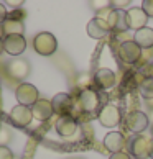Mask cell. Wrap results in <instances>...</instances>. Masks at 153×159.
Instances as JSON below:
<instances>
[{
  "mask_svg": "<svg viewBox=\"0 0 153 159\" xmlns=\"http://www.w3.org/2000/svg\"><path fill=\"white\" fill-rule=\"evenodd\" d=\"M97 120L101 121V125L105 128H114L122 121V113L120 108L115 107V105H104V107L99 110L97 113Z\"/></svg>",
  "mask_w": 153,
  "mask_h": 159,
  "instance_id": "52a82bcc",
  "label": "cell"
},
{
  "mask_svg": "<svg viewBox=\"0 0 153 159\" xmlns=\"http://www.w3.org/2000/svg\"><path fill=\"white\" fill-rule=\"evenodd\" d=\"M142 8H143V11L146 13V16H151L153 18V0H145V2L142 3Z\"/></svg>",
  "mask_w": 153,
  "mask_h": 159,
  "instance_id": "7402d4cb",
  "label": "cell"
},
{
  "mask_svg": "<svg viewBox=\"0 0 153 159\" xmlns=\"http://www.w3.org/2000/svg\"><path fill=\"white\" fill-rule=\"evenodd\" d=\"M107 23L110 26V31H117V33L127 31L128 30V26H127V10L112 8L107 15Z\"/></svg>",
  "mask_w": 153,
  "mask_h": 159,
  "instance_id": "30bf717a",
  "label": "cell"
},
{
  "mask_svg": "<svg viewBox=\"0 0 153 159\" xmlns=\"http://www.w3.org/2000/svg\"><path fill=\"white\" fill-rule=\"evenodd\" d=\"M3 34L8 36V34H23L25 33V25H23V20L20 18H10L7 16V20L3 21Z\"/></svg>",
  "mask_w": 153,
  "mask_h": 159,
  "instance_id": "d6986e66",
  "label": "cell"
},
{
  "mask_svg": "<svg viewBox=\"0 0 153 159\" xmlns=\"http://www.w3.org/2000/svg\"><path fill=\"white\" fill-rule=\"evenodd\" d=\"M109 159H132L130 157V154H128V152H115V154H112V156H110Z\"/></svg>",
  "mask_w": 153,
  "mask_h": 159,
  "instance_id": "d4e9b609",
  "label": "cell"
},
{
  "mask_svg": "<svg viewBox=\"0 0 153 159\" xmlns=\"http://www.w3.org/2000/svg\"><path fill=\"white\" fill-rule=\"evenodd\" d=\"M31 111H33V118H36L40 121H46L55 115L51 100H46V98H40L38 102L31 107Z\"/></svg>",
  "mask_w": 153,
  "mask_h": 159,
  "instance_id": "e0dca14e",
  "label": "cell"
},
{
  "mask_svg": "<svg viewBox=\"0 0 153 159\" xmlns=\"http://www.w3.org/2000/svg\"><path fill=\"white\" fill-rule=\"evenodd\" d=\"M33 120V111L31 107H25V105H15L10 111V121L12 125L17 128H25L31 123Z\"/></svg>",
  "mask_w": 153,
  "mask_h": 159,
  "instance_id": "9c48e42d",
  "label": "cell"
},
{
  "mask_svg": "<svg viewBox=\"0 0 153 159\" xmlns=\"http://www.w3.org/2000/svg\"><path fill=\"white\" fill-rule=\"evenodd\" d=\"M94 84H96V87H99V89H102V90L112 89V87L115 85L114 70L105 69V67L96 70V74H94Z\"/></svg>",
  "mask_w": 153,
  "mask_h": 159,
  "instance_id": "9a60e30c",
  "label": "cell"
},
{
  "mask_svg": "<svg viewBox=\"0 0 153 159\" xmlns=\"http://www.w3.org/2000/svg\"><path fill=\"white\" fill-rule=\"evenodd\" d=\"M138 90L142 93L143 98H153V77H145L138 84Z\"/></svg>",
  "mask_w": 153,
  "mask_h": 159,
  "instance_id": "44dd1931",
  "label": "cell"
},
{
  "mask_svg": "<svg viewBox=\"0 0 153 159\" xmlns=\"http://www.w3.org/2000/svg\"><path fill=\"white\" fill-rule=\"evenodd\" d=\"M117 54H119L120 61L125 64H135L137 61H140L142 57V48L135 43V41H123L120 43L119 49H117Z\"/></svg>",
  "mask_w": 153,
  "mask_h": 159,
  "instance_id": "8992f818",
  "label": "cell"
},
{
  "mask_svg": "<svg viewBox=\"0 0 153 159\" xmlns=\"http://www.w3.org/2000/svg\"><path fill=\"white\" fill-rule=\"evenodd\" d=\"M150 157L153 159V139H151V148H150Z\"/></svg>",
  "mask_w": 153,
  "mask_h": 159,
  "instance_id": "4316f807",
  "label": "cell"
},
{
  "mask_svg": "<svg viewBox=\"0 0 153 159\" xmlns=\"http://www.w3.org/2000/svg\"><path fill=\"white\" fill-rule=\"evenodd\" d=\"M78 105L84 113H99V110H101L99 108V105H101L99 93L94 89H84L78 97Z\"/></svg>",
  "mask_w": 153,
  "mask_h": 159,
  "instance_id": "277c9868",
  "label": "cell"
},
{
  "mask_svg": "<svg viewBox=\"0 0 153 159\" xmlns=\"http://www.w3.org/2000/svg\"><path fill=\"white\" fill-rule=\"evenodd\" d=\"M110 33V26L107 23V18H101V16H94V18L87 23V34L91 38L101 39L105 38Z\"/></svg>",
  "mask_w": 153,
  "mask_h": 159,
  "instance_id": "4fadbf2b",
  "label": "cell"
},
{
  "mask_svg": "<svg viewBox=\"0 0 153 159\" xmlns=\"http://www.w3.org/2000/svg\"><path fill=\"white\" fill-rule=\"evenodd\" d=\"M151 134H153V125H151Z\"/></svg>",
  "mask_w": 153,
  "mask_h": 159,
  "instance_id": "f1b7e54d",
  "label": "cell"
},
{
  "mask_svg": "<svg viewBox=\"0 0 153 159\" xmlns=\"http://www.w3.org/2000/svg\"><path fill=\"white\" fill-rule=\"evenodd\" d=\"M146 21H148V16L143 11V8L140 7H132L127 10V26L128 30H142L146 26Z\"/></svg>",
  "mask_w": 153,
  "mask_h": 159,
  "instance_id": "8fae6325",
  "label": "cell"
},
{
  "mask_svg": "<svg viewBox=\"0 0 153 159\" xmlns=\"http://www.w3.org/2000/svg\"><path fill=\"white\" fill-rule=\"evenodd\" d=\"M3 49L12 56H18L26 49V39L23 34H8L3 38Z\"/></svg>",
  "mask_w": 153,
  "mask_h": 159,
  "instance_id": "7c38bea8",
  "label": "cell"
},
{
  "mask_svg": "<svg viewBox=\"0 0 153 159\" xmlns=\"http://www.w3.org/2000/svg\"><path fill=\"white\" fill-rule=\"evenodd\" d=\"M125 144H127L125 136H123L120 131H110V133L105 134V138H104L105 149H107L109 152H112V154L122 152L123 148H125Z\"/></svg>",
  "mask_w": 153,
  "mask_h": 159,
  "instance_id": "5bb4252c",
  "label": "cell"
},
{
  "mask_svg": "<svg viewBox=\"0 0 153 159\" xmlns=\"http://www.w3.org/2000/svg\"><path fill=\"white\" fill-rule=\"evenodd\" d=\"M7 16H8V11H7V8H5L3 5L0 3V25H3V21L7 20Z\"/></svg>",
  "mask_w": 153,
  "mask_h": 159,
  "instance_id": "cb8c5ba5",
  "label": "cell"
},
{
  "mask_svg": "<svg viewBox=\"0 0 153 159\" xmlns=\"http://www.w3.org/2000/svg\"><path fill=\"white\" fill-rule=\"evenodd\" d=\"M15 159H17V157H15Z\"/></svg>",
  "mask_w": 153,
  "mask_h": 159,
  "instance_id": "f546056e",
  "label": "cell"
},
{
  "mask_svg": "<svg viewBox=\"0 0 153 159\" xmlns=\"http://www.w3.org/2000/svg\"><path fill=\"white\" fill-rule=\"evenodd\" d=\"M0 159H15L13 152L7 146H0Z\"/></svg>",
  "mask_w": 153,
  "mask_h": 159,
  "instance_id": "603a6c76",
  "label": "cell"
},
{
  "mask_svg": "<svg viewBox=\"0 0 153 159\" xmlns=\"http://www.w3.org/2000/svg\"><path fill=\"white\" fill-rule=\"evenodd\" d=\"M151 139L143 134H133L128 141V154L133 156V159H146L150 157Z\"/></svg>",
  "mask_w": 153,
  "mask_h": 159,
  "instance_id": "7a4b0ae2",
  "label": "cell"
},
{
  "mask_svg": "<svg viewBox=\"0 0 153 159\" xmlns=\"http://www.w3.org/2000/svg\"><path fill=\"white\" fill-rule=\"evenodd\" d=\"M133 41L140 46V48H151L153 46V28L145 26L142 30L135 31Z\"/></svg>",
  "mask_w": 153,
  "mask_h": 159,
  "instance_id": "ffe728a7",
  "label": "cell"
},
{
  "mask_svg": "<svg viewBox=\"0 0 153 159\" xmlns=\"http://www.w3.org/2000/svg\"><path fill=\"white\" fill-rule=\"evenodd\" d=\"M33 48L41 56H51L58 49V41L50 31H41L33 38Z\"/></svg>",
  "mask_w": 153,
  "mask_h": 159,
  "instance_id": "6da1fadb",
  "label": "cell"
},
{
  "mask_svg": "<svg viewBox=\"0 0 153 159\" xmlns=\"http://www.w3.org/2000/svg\"><path fill=\"white\" fill-rule=\"evenodd\" d=\"M123 126L128 131H132L135 134H140L142 131H145L148 126V116L140 110H130L123 118Z\"/></svg>",
  "mask_w": 153,
  "mask_h": 159,
  "instance_id": "3957f363",
  "label": "cell"
},
{
  "mask_svg": "<svg viewBox=\"0 0 153 159\" xmlns=\"http://www.w3.org/2000/svg\"><path fill=\"white\" fill-rule=\"evenodd\" d=\"M55 126H56L58 134H60V136H63V138L73 136V134L78 131V128H79V126H78V121H76L71 115H69V116H60Z\"/></svg>",
  "mask_w": 153,
  "mask_h": 159,
  "instance_id": "2e32d148",
  "label": "cell"
},
{
  "mask_svg": "<svg viewBox=\"0 0 153 159\" xmlns=\"http://www.w3.org/2000/svg\"><path fill=\"white\" fill-rule=\"evenodd\" d=\"M7 74L12 79H23L30 74V64L25 59H15L7 64Z\"/></svg>",
  "mask_w": 153,
  "mask_h": 159,
  "instance_id": "ac0fdd59",
  "label": "cell"
},
{
  "mask_svg": "<svg viewBox=\"0 0 153 159\" xmlns=\"http://www.w3.org/2000/svg\"><path fill=\"white\" fill-rule=\"evenodd\" d=\"M15 97H17V100H18V105L33 107V105L40 100V93H38V89L33 84L22 82L15 90Z\"/></svg>",
  "mask_w": 153,
  "mask_h": 159,
  "instance_id": "5b68a950",
  "label": "cell"
},
{
  "mask_svg": "<svg viewBox=\"0 0 153 159\" xmlns=\"http://www.w3.org/2000/svg\"><path fill=\"white\" fill-rule=\"evenodd\" d=\"M0 38H5V34H3V28H2V25H0Z\"/></svg>",
  "mask_w": 153,
  "mask_h": 159,
  "instance_id": "83f0119b",
  "label": "cell"
},
{
  "mask_svg": "<svg viewBox=\"0 0 153 159\" xmlns=\"http://www.w3.org/2000/svg\"><path fill=\"white\" fill-rule=\"evenodd\" d=\"M51 105H53V111L58 116H69L74 108V100L69 93L61 92V93H56L51 98Z\"/></svg>",
  "mask_w": 153,
  "mask_h": 159,
  "instance_id": "ba28073f",
  "label": "cell"
},
{
  "mask_svg": "<svg viewBox=\"0 0 153 159\" xmlns=\"http://www.w3.org/2000/svg\"><path fill=\"white\" fill-rule=\"evenodd\" d=\"M5 49H3V38H0V54H2Z\"/></svg>",
  "mask_w": 153,
  "mask_h": 159,
  "instance_id": "484cf974",
  "label": "cell"
}]
</instances>
